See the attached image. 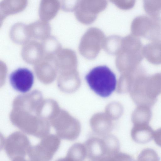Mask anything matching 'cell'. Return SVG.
Listing matches in <instances>:
<instances>
[{
    "mask_svg": "<svg viewBox=\"0 0 161 161\" xmlns=\"http://www.w3.org/2000/svg\"><path fill=\"white\" fill-rule=\"evenodd\" d=\"M27 25L21 22L14 24L9 31V36L15 43L24 44L30 40L31 38L27 31Z\"/></svg>",
    "mask_w": 161,
    "mask_h": 161,
    "instance_id": "14",
    "label": "cell"
},
{
    "mask_svg": "<svg viewBox=\"0 0 161 161\" xmlns=\"http://www.w3.org/2000/svg\"><path fill=\"white\" fill-rule=\"evenodd\" d=\"M10 84L15 90L22 93L29 92L34 83L32 72L26 68H19L12 72L9 77Z\"/></svg>",
    "mask_w": 161,
    "mask_h": 161,
    "instance_id": "7",
    "label": "cell"
},
{
    "mask_svg": "<svg viewBox=\"0 0 161 161\" xmlns=\"http://www.w3.org/2000/svg\"><path fill=\"white\" fill-rule=\"evenodd\" d=\"M26 28L31 39L42 41L50 36L51 28L47 21L38 19L27 25Z\"/></svg>",
    "mask_w": 161,
    "mask_h": 161,
    "instance_id": "9",
    "label": "cell"
},
{
    "mask_svg": "<svg viewBox=\"0 0 161 161\" xmlns=\"http://www.w3.org/2000/svg\"><path fill=\"white\" fill-rule=\"evenodd\" d=\"M144 9L150 17L156 21L161 22V0H146Z\"/></svg>",
    "mask_w": 161,
    "mask_h": 161,
    "instance_id": "17",
    "label": "cell"
},
{
    "mask_svg": "<svg viewBox=\"0 0 161 161\" xmlns=\"http://www.w3.org/2000/svg\"><path fill=\"white\" fill-rule=\"evenodd\" d=\"M142 53L150 63L161 64V43L152 42L146 44L143 47Z\"/></svg>",
    "mask_w": 161,
    "mask_h": 161,
    "instance_id": "13",
    "label": "cell"
},
{
    "mask_svg": "<svg viewBox=\"0 0 161 161\" xmlns=\"http://www.w3.org/2000/svg\"><path fill=\"white\" fill-rule=\"evenodd\" d=\"M97 161H117V160L114 155L113 156H106Z\"/></svg>",
    "mask_w": 161,
    "mask_h": 161,
    "instance_id": "21",
    "label": "cell"
},
{
    "mask_svg": "<svg viewBox=\"0 0 161 161\" xmlns=\"http://www.w3.org/2000/svg\"><path fill=\"white\" fill-rule=\"evenodd\" d=\"M27 0H3L0 3L1 22L7 15L19 12L27 5Z\"/></svg>",
    "mask_w": 161,
    "mask_h": 161,
    "instance_id": "11",
    "label": "cell"
},
{
    "mask_svg": "<svg viewBox=\"0 0 161 161\" xmlns=\"http://www.w3.org/2000/svg\"><path fill=\"white\" fill-rule=\"evenodd\" d=\"M85 79L90 88L102 97L109 96L116 87L115 75L106 65L94 68L86 75Z\"/></svg>",
    "mask_w": 161,
    "mask_h": 161,
    "instance_id": "2",
    "label": "cell"
},
{
    "mask_svg": "<svg viewBox=\"0 0 161 161\" xmlns=\"http://www.w3.org/2000/svg\"><path fill=\"white\" fill-rule=\"evenodd\" d=\"M154 132L149 124H134L131 130V135L136 142L145 144L152 139Z\"/></svg>",
    "mask_w": 161,
    "mask_h": 161,
    "instance_id": "10",
    "label": "cell"
},
{
    "mask_svg": "<svg viewBox=\"0 0 161 161\" xmlns=\"http://www.w3.org/2000/svg\"><path fill=\"white\" fill-rule=\"evenodd\" d=\"M137 161H160V158L155 150L151 148H146L140 152Z\"/></svg>",
    "mask_w": 161,
    "mask_h": 161,
    "instance_id": "19",
    "label": "cell"
},
{
    "mask_svg": "<svg viewBox=\"0 0 161 161\" xmlns=\"http://www.w3.org/2000/svg\"><path fill=\"white\" fill-rule=\"evenodd\" d=\"M60 5L58 0H41L39 10L40 18L46 21L53 19L56 14Z\"/></svg>",
    "mask_w": 161,
    "mask_h": 161,
    "instance_id": "12",
    "label": "cell"
},
{
    "mask_svg": "<svg viewBox=\"0 0 161 161\" xmlns=\"http://www.w3.org/2000/svg\"><path fill=\"white\" fill-rule=\"evenodd\" d=\"M21 54L22 59L27 63L37 64L43 59L44 56L41 42L34 40L29 41L23 44Z\"/></svg>",
    "mask_w": 161,
    "mask_h": 161,
    "instance_id": "8",
    "label": "cell"
},
{
    "mask_svg": "<svg viewBox=\"0 0 161 161\" xmlns=\"http://www.w3.org/2000/svg\"><path fill=\"white\" fill-rule=\"evenodd\" d=\"M43 51V59H53L61 49V46L57 39L52 36H50L42 41Z\"/></svg>",
    "mask_w": 161,
    "mask_h": 161,
    "instance_id": "15",
    "label": "cell"
},
{
    "mask_svg": "<svg viewBox=\"0 0 161 161\" xmlns=\"http://www.w3.org/2000/svg\"><path fill=\"white\" fill-rule=\"evenodd\" d=\"M152 116L151 107L144 105H138L132 115L134 124H149Z\"/></svg>",
    "mask_w": 161,
    "mask_h": 161,
    "instance_id": "16",
    "label": "cell"
},
{
    "mask_svg": "<svg viewBox=\"0 0 161 161\" xmlns=\"http://www.w3.org/2000/svg\"><path fill=\"white\" fill-rule=\"evenodd\" d=\"M86 157L97 161L106 156H113L119 152L120 143L115 136L108 135L103 138L92 137L84 142Z\"/></svg>",
    "mask_w": 161,
    "mask_h": 161,
    "instance_id": "3",
    "label": "cell"
},
{
    "mask_svg": "<svg viewBox=\"0 0 161 161\" xmlns=\"http://www.w3.org/2000/svg\"><path fill=\"white\" fill-rule=\"evenodd\" d=\"M59 138L54 135H47L37 144L31 146L28 153L31 161H50L59 148Z\"/></svg>",
    "mask_w": 161,
    "mask_h": 161,
    "instance_id": "4",
    "label": "cell"
},
{
    "mask_svg": "<svg viewBox=\"0 0 161 161\" xmlns=\"http://www.w3.org/2000/svg\"><path fill=\"white\" fill-rule=\"evenodd\" d=\"M12 161H31L25 159L24 157H18L12 159Z\"/></svg>",
    "mask_w": 161,
    "mask_h": 161,
    "instance_id": "22",
    "label": "cell"
},
{
    "mask_svg": "<svg viewBox=\"0 0 161 161\" xmlns=\"http://www.w3.org/2000/svg\"><path fill=\"white\" fill-rule=\"evenodd\" d=\"M132 31L136 36L144 37L152 42L161 43V23L145 15L136 17Z\"/></svg>",
    "mask_w": 161,
    "mask_h": 161,
    "instance_id": "5",
    "label": "cell"
},
{
    "mask_svg": "<svg viewBox=\"0 0 161 161\" xmlns=\"http://www.w3.org/2000/svg\"><path fill=\"white\" fill-rule=\"evenodd\" d=\"M56 161H73L70 158L66 156L65 157L63 158H59L57 159Z\"/></svg>",
    "mask_w": 161,
    "mask_h": 161,
    "instance_id": "23",
    "label": "cell"
},
{
    "mask_svg": "<svg viewBox=\"0 0 161 161\" xmlns=\"http://www.w3.org/2000/svg\"><path fill=\"white\" fill-rule=\"evenodd\" d=\"M161 93V72L152 75L143 73L136 79L132 85V98L137 105L152 107Z\"/></svg>",
    "mask_w": 161,
    "mask_h": 161,
    "instance_id": "1",
    "label": "cell"
},
{
    "mask_svg": "<svg viewBox=\"0 0 161 161\" xmlns=\"http://www.w3.org/2000/svg\"><path fill=\"white\" fill-rule=\"evenodd\" d=\"M2 147L8 157L11 159L24 157L31 147L28 137L20 132L14 133L3 140Z\"/></svg>",
    "mask_w": 161,
    "mask_h": 161,
    "instance_id": "6",
    "label": "cell"
},
{
    "mask_svg": "<svg viewBox=\"0 0 161 161\" xmlns=\"http://www.w3.org/2000/svg\"><path fill=\"white\" fill-rule=\"evenodd\" d=\"M66 156L73 161H83L86 157V148L84 143H76L69 149Z\"/></svg>",
    "mask_w": 161,
    "mask_h": 161,
    "instance_id": "18",
    "label": "cell"
},
{
    "mask_svg": "<svg viewBox=\"0 0 161 161\" xmlns=\"http://www.w3.org/2000/svg\"><path fill=\"white\" fill-rule=\"evenodd\" d=\"M153 138L155 143L161 147V128L154 132Z\"/></svg>",
    "mask_w": 161,
    "mask_h": 161,
    "instance_id": "20",
    "label": "cell"
}]
</instances>
